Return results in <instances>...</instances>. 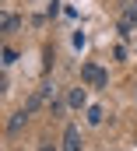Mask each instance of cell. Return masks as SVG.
Segmentation results:
<instances>
[{
	"instance_id": "obj_4",
	"label": "cell",
	"mask_w": 137,
	"mask_h": 151,
	"mask_svg": "<svg viewBox=\"0 0 137 151\" xmlns=\"http://www.w3.org/2000/svg\"><path fill=\"white\" fill-rule=\"evenodd\" d=\"M28 109H21V113H14L11 116V119H7V134H18V130H21V127H25V123H28Z\"/></svg>"
},
{
	"instance_id": "obj_7",
	"label": "cell",
	"mask_w": 137,
	"mask_h": 151,
	"mask_svg": "<svg viewBox=\"0 0 137 151\" xmlns=\"http://www.w3.org/2000/svg\"><path fill=\"white\" fill-rule=\"evenodd\" d=\"M14 60H18V49H14V46H7V49H4V67H11Z\"/></svg>"
},
{
	"instance_id": "obj_5",
	"label": "cell",
	"mask_w": 137,
	"mask_h": 151,
	"mask_svg": "<svg viewBox=\"0 0 137 151\" xmlns=\"http://www.w3.org/2000/svg\"><path fill=\"white\" fill-rule=\"evenodd\" d=\"M18 25H21V18H18V14H4V18H0V28H4V32H14Z\"/></svg>"
},
{
	"instance_id": "obj_8",
	"label": "cell",
	"mask_w": 137,
	"mask_h": 151,
	"mask_svg": "<svg viewBox=\"0 0 137 151\" xmlns=\"http://www.w3.org/2000/svg\"><path fill=\"white\" fill-rule=\"evenodd\" d=\"M39 151H56V148H53V144H42V148H39Z\"/></svg>"
},
{
	"instance_id": "obj_2",
	"label": "cell",
	"mask_w": 137,
	"mask_h": 151,
	"mask_svg": "<svg viewBox=\"0 0 137 151\" xmlns=\"http://www.w3.org/2000/svg\"><path fill=\"white\" fill-rule=\"evenodd\" d=\"M67 106H70V109H88V91H84V88H70Z\"/></svg>"
},
{
	"instance_id": "obj_3",
	"label": "cell",
	"mask_w": 137,
	"mask_h": 151,
	"mask_svg": "<svg viewBox=\"0 0 137 151\" xmlns=\"http://www.w3.org/2000/svg\"><path fill=\"white\" fill-rule=\"evenodd\" d=\"M63 151H81V134H77V127H67V130H63Z\"/></svg>"
},
{
	"instance_id": "obj_1",
	"label": "cell",
	"mask_w": 137,
	"mask_h": 151,
	"mask_svg": "<svg viewBox=\"0 0 137 151\" xmlns=\"http://www.w3.org/2000/svg\"><path fill=\"white\" fill-rule=\"evenodd\" d=\"M81 81H84L88 88H105V84H109V74H105L102 67H95V63H84V67H81Z\"/></svg>"
},
{
	"instance_id": "obj_6",
	"label": "cell",
	"mask_w": 137,
	"mask_h": 151,
	"mask_svg": "<svg viewBox=\"0 0 137 151\" xmlns=\"http://www.w3.org/2000/svg\"><path fill=\"white\" fill-rule=\"evenodd\" d=\"M102 119H105V113H102V106H88V123H92V127H99Z\"/></svg>"
}]
</instances>
